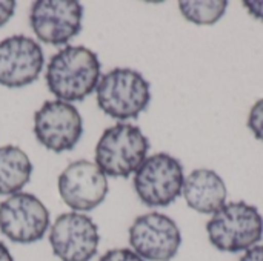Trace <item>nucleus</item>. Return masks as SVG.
<instances>
[{"label":"nucleus","mask_w":263,"mask_h":261,"mask_svg":"<svg viewBox=\"0 0 263 261\" xmlns=\"http://www.w3.org/2000/svg\"><path fill=\"white\" fill-rule=\"evenodd\" d=\"M100 60L85 46L68 45L55 52L46 68V85L62 102H82L100 80Z\"/></svg>","instance_id":"obj_1"},{"label":"nucleus","mask_w":263,"mask_h":261,"mask_svg":"<svg viewBox=\"0 0 263 261\" xmlns=\"http://www.w3.org/2000/svg\"><path fill=\"white\" fill-rule=\"evenodd\" d=\"M210 243L220 252H247L263 237V217L245 202L225 203L206 223Z\"/></svg>","instance_id":"obj_2"},{"label":"nucleus","mask_w":263,"mask_h":261,"mask_svg":"<svg viewBox=\"0 0 263 261\" xmlns=\"http://www.w3.org/2000/svg\"><path fill=\"white\" fill-rule=\"evenodd\" d=\"M149 142L140 128L119 123L108 128L96 146V165L109 177L126 178L146 160Z\"/></svg>","instance_id":"obj_3"},{"label":"nucleus","mask_w":263,"mask_h":261,"mask_svg":"<svg viewBox=\"0 0 263 261\" xmlns=\"http://www.w3.org/2000/svg\"><path fill=\"white\" fill-rule=\"evenodd\" d=\"M96 92L99 108L116 120L137 118L151 100L149 83L129 68H114L102 75Z\"/></svg>","instance_id":"obj_4"},{"label":"nucleus","mask_w":263,"mask_h":261,"mask_svg":"<svg viewBox=\"0 0 263 261\" xmlns=\"http://www.w3.org/2000/svg\"><path fill=\"white\" fill-rule=\"evenodd\" d=\"M182 163L170 154L148 157L134 175V189L146 206L165 208L174 203L183 189Z\"/></svg>","instance_id":"obj_5"},{"label":"nucleus","mask_w":263,"mask_h":261,"mask_svg":"<svg viewBox=\"0 0 263 261\" xmlns=\"http://www.w3.org/2000/svg\"><path fill=\"white\" fill-rule=\"evenodd\" d=\"M49 229V212L32 194L17 192L0 203V232L14 243L31 245Z\"/></svg>","instance_id":"obj_6"},{"label":"nucleus","mask_w":263,"mask_h":261,"mask_svg":"<svg viewBox=\"0 0 263 261\" xmlns=\"http://www.w3.org/2000/svg\"><path fill=\"white\" fill-rule=\"evenodd\" d=\"M129 245L145 261H171L182 245V234L173 218L149 212L137 217L131 225Z\"/></svg>","instance_id":"obj_7"},{"label":"nucleus","mask_w":263,"mask_h":261,"mask_svg":"<svg viewBox=\"0 0 263 261\" xmlns=\"http://www.w3.org/2000/svg\"><path fill=\"white\" fill-rule=\"evenodd\" d=\"M83 132L79 111L66 102H45L34 114V134L46 149L65 152L74 149Z\"/></svg>","instance_id":"obj_8"},{"label":"nucleus","mask_w":263,"mask_h":261,"mask_svg":"<svg viewBox=\"0 0 263 261\" xmlns=\"http://www.w3.org/2000/svg\"><path fill=\"white\" fill-rule=\"evenodd\" d=\"M100 243L97 225L79 212L62 214L49 231V245L60 261H89Z\"/></svg>","instance_id":"obj_9"},{"label":"nucleus","mask_w":263,"mask_h":261,"mask_svg":"<svg viewBox=\"0 0 263 261\" xmlns=\"http://www.w3.org/2000/svg\"><path fill=\"white\" fill-rule=\"evenodd\" d=\"M83 8L76 0H39L32 3L29 23L43 43L60 46L82 29Z\"/></svg>","instance_id":"obj_10"},{"label":"nucleus","mask_w":263,"mask_h":261,"mask_svg":"<svg viewBox=\"0 0 263 261\" xmlns=\"http://www.w3.org/2000/svg\"><path fill=\"white\" fill-rule=\"evenodd\" d=\"M59 194L71 209L92 211L106 198L108 180L96 163L77 160L60 174Z\"/></svg>","instance_id":"obj_11"},{"label":"nucleus","mask_w":263,"mask_h":261,"mask_svg":"<svg viewBox=\"0 0 263 261\" xmlns=\"http://www.w3.org/2000/svg\"><path fill=\"white\" fill-rule=\"evenodd\" d=\"M43 68V51L26 35H12L0 42V85L23 88L37 80Z\"/></svg>","instance_id":"obj_12"},{"label":"nucleus","mask_w":263,"mask_h":261,"mask_svg":"<svg viewBox=\"0 0 263 261\" xmlns=\"http://www.w3.org/2000/svg\"><path fill=\"white\" fill-rule=\"evenodd\" d=\"M182 194L191 209L200 214H216L227 203L228 192L216 171L200 168L185 178Z\"/></svg>","instance_id":"obj_13"},{"label":"nucleus","mask_w":263,"mask_h":261,"mask_svg":"<svg viewBox=\"0 0 263 261\" xmlns=\"http://www.w3.org/2000/svg\"><path fill=\"white\" fill-rule=\"evenodd\" d=\"M32 163L17 146L0 148V195H14L29 182Z\"/></svg>","instance_id":"obj_14"},{"label":"nucleus","mask_w":263,"mask_h":261,"mask_svg":"<svg viewBox=\"0 0 263 261\" xmlns=\"http://www.w3.org/2000/svg\"><path fill=\"white\" fill-rule=\"evenodd\" d=\"M228 8L227 0L211 2H179V9L188 22L196 25H214L217 23Z\"/></svg>","instance_id":"obj_15"},{"label":"nucleus","mask_w":263,"mask_h":261,"mask_svg":"<svg viewBox=\"0 0 263 261\" xmlns=\"http://www.w3.org/2000/svg\"><path fill=\"white\" fill-rule=\"evenodd\" d=\"M248 128L257 140L263 142V98L256 102L248 115Z\"/></svg>","instance_id":"obj_16"},{"label":"nucleus","mask_w":263,"mask_h":261,"mask_svg":"<svg viewBox=\"0 0 263 261\" xmlns=\"http://www.w3.org/2000/svg\"><path fill=\"white\" fill-rule=\"evenodd\" d=\"M99 261H145L133 249H112L103 254Z\"/></svg>","instance_id":"obj_17"},{"label":"nucleus","mask_w":263,"mask_h":261,"mask_svg":"<svg viewBox=\"0 0 263 261\" xmlns=\"http://www.w3.org/2000/svg\"><path fill=\"white\" fill-rule=\"evenodd\" d=\"M15 2L12 0H0V26L8 23V20L14 15Z\"/></svg>","instance_id":"obj_18"},{"label":"nucleus","mask_w":263,"mask_h":261,"mask_svg":"<svg viewBox=\"0 0 263 261\" xmlns=\"http://www.w3.org/2000/svg\"><path fill=\"white\" fill-rule=\"evenodd\" d=\"M243 6L248 9V12L254 17L263 20V2H257V0H245Z\"/></svg>","instance_id":"obj_19"},{"label":"nucleus","mask_w":263,"mask_h":261,"mask_svg":"<svg viewBox=\"0 0 263 261\" xmlns=\"http://www.w3.org/2000/svg\"><path fill=\"white\" fill-rule=\"evenodd\" d=\"M240 261H263V245H256L248 249Z\"/></svg>","instance_id":"obj_20"},{"label":"nucleus","mask_w":263,"mask_h":261,"mask_svg":"<svg viewBox=\"0 0 263 261\" xmlns=\"http://www.w3.org/2000/svg\"><path fill=\"white\" fill-rule=\"evenodd\" d=\"M0 261H14L9 249L2 242H0Z\"/></svg>","instance_id":"obj_21"}]
</instances>
